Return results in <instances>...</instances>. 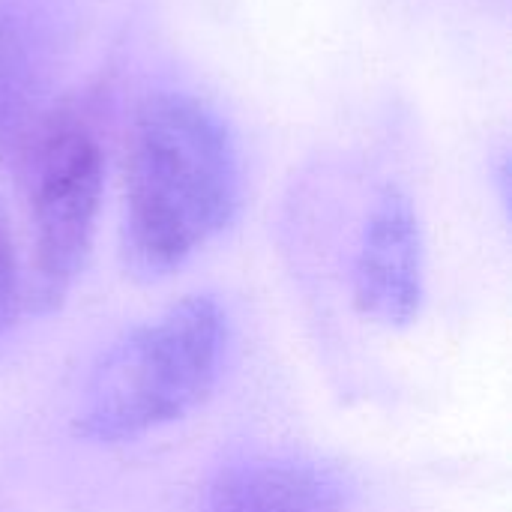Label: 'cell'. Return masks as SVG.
<instances>
[{
	"label": "cell",
	"mask_w": 512,
	"mask_h": 512,
	"mask_svg": "<svg viewBox=\"0 0 512 512\" xmlns=\"http://www.w3.org/2000/svg\"><path fill=\"white\" fill-rule=\"evenodd\" d=\"M105 153L90 117L63 105L42 120L24 153V195L30 216V285L36 312L57 309L72 291L102 207Z\"/></svg>",
	"instance_id": "3957f363"
},
{
	"label": "cell",
	"mask_w": 512,
	"mask_h": 512,
	"mask_svg": "<svg viewBox=\"0 0 512 512\" xmlns=\"http://www.w3.org/2000/svg\"><path fill=\"white\" fill-rule=\"evenodd\" d=\"M354 303L384 327H408L420 315L423 234L402 192H384L366 219L354 261Z\"/></svg>",
	"instance_id": "277c9868"
},
{
	"label": "cell",
	"mask_w": 512,
	"mask_h": 512,
	"mask_svg": "<svg viewBox=\"0 0 512 512\" xmlns=\"http://www.w3.org/2000/svg\"><path fill=\"white\" fill-rule=\"evenodd\" d=\"M240 153L228 123L189 93L147 96L126 132L123 252L141 279L183 267L237 216Z\"/></svg>",
	"instance_id": "6da1fadb"
},
{
	"label": "cell",
	"mask_w": 512,
	"mask_h": 512,
	"mask_svg": "<svg viewBox=\"0 0 512 512\" xmlns=\"http://www.w3.org/2000/svg\"><path fill=\"white\" fill-rule=\"evenodd\" d=\"M210 512H345V483L315 462L255 459L225 468L207 498Z\"/></svg>",
	"instance_id": "5b68a950"
},
{
	"label": "cell",
	"mask_w": 512,
	"mask_h": 512,
	"mask_svg": "<svg viewBox=\"0 0 512 512\" xmlns=\"http://www.w3.org/2000/svg\"><path fill=\"white\" fill-rule=\"evenodd\" d=\"M228 345L222 306L195 294L114 342L75 408V435L123 444L192 414L216 387Z\"/></svg>",
	"instance_id": "7a4b0ae2"
},
{
	"label": "cell",
	"mask_w": 512,
	"mask_h": 512,
	"mask_svg": "<svg viewBox=\"0 0 512 512\" xmlns=\"http://www.w3.org/2000/svg\"><path fill=\"white\" fill-rule=\"evenodd\" d=\"M21 303H24V279L18 273L12 246L0 231V333L12 327V321L21 312Z\"/></svg>",
	"instance_id": "8992f818"
}]
</instances>
